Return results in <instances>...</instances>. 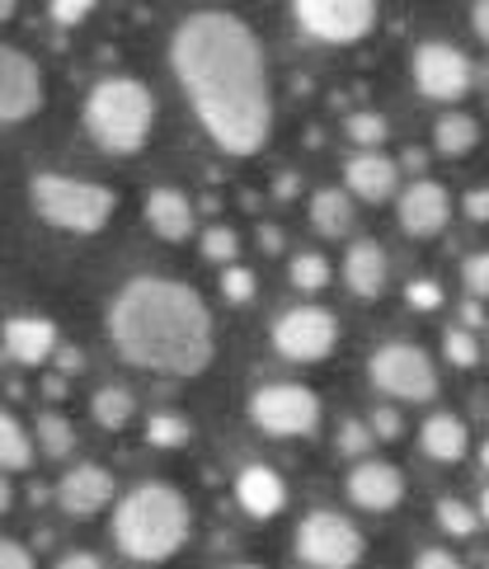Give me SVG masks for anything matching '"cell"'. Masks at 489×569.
Instances as JSON below:
<instances>
[{"mask_svg": "<svg viewBox=\"0 0 489 569\" xmlns=\"http://www.w3.org/2000/svg\"><path fill=\"white\" fill-rule=\"evenodd\" d=\"M471 19H476V24H471V29H476L480 38H489V6H485V0H480V6L471 10Z\"/></svg>", "mask_w": 489, "mask_h": 569, "instance_id": "obj_45", "label": "cell"}, {"mask_svg": "<svg viewBox=\"0 0 489 569\" xmlns=\"http://www.w3.org/2000/svg\"><path fill=\"white\" fill-rule=\"evenodd\" d=\"M292 19L306 38H316V43L349 48V43H362V38L377 29V6L372 0H297Z\"/></svg>", "mask_w": 489, "mask_h": 569, "instance_id": "obj_9", "label": "cell"}, {"mask_svg": "<svg viewBox=\"0 0 489 569\" xmlns=\"http://www.w3.org/2000/svg\"><path fill=\"white\" fill-rule=\"evenodd\" d=\"M330 259L325 254H316V250H306V254H297L292 263H288V278H292V288L297 292H306V297H316V292H325L330 288Z\"/></svg>", "mask_w": 489, "mask_h": 569, "instance_id": "obj_27", "label": "cell"}, {"mask_svg": "<svg viewBox=\"0 0 489 569\" xmlns=\"http://www.w3.org/2000/svg\"><path fill=\"white\" fill-rule=\"evenodd\" d=\"M57 569H104V560L90 556V551H71V556H61Z\"/></svg>", "mask_w": 489, "mask_h": 569, "instance_id": "obj_42", "label": "cell"}, {"mask_svg": "<svg viewBox=\"0 0 489 569\" xmlns=\"http://www.w3.org/2000/svg\"><path fill=\"white\" fill-rule=\"evenodd\" d=\"M227 569H263V565H227Z\"/></svg>", "mask_w": 489, "mask_h": 569, "instance_id": "obj_51", "label": "cell"}, {"mask_svg": "<svg viewBox=\"0 0 489 569\" xmlns=\"http://www.w3.org/2000/svg\"><path fill=\"white\" fill-rule=\"evenodd\" d=\"M396 212H400V231L405 236L433 240L447 227V217H452V198H447V189L438 184V179H415V184L400 193Z\"/></svg>", "mask_w": 489, "mask_h": 569, "instance_id": "obj_13", "label": "cell"}, {"mask_svg": "<svg viewBox=\"0 0 489 569\" xmlns=\"http://www.w3.org/2000/svg\"><path fill=\"white\" fill-rule=\"evenodd\" d=\"M221 297H227L231 307H244V301H255V273L240 269V263H227V273H221Z\"/></svg>", "mask_w": 489, "mask_h": 569, "instance_id": "obj_34", "label": "cell"}, {"mask_svg": "<svg viewBox=\"0 0 489 569\" xmlns=\"http://www.w3.org/2000/svg\"><path fill=\"white\" fill-rule=\"evenodd\" d=\"M236 254H240V236L231 227H208V231H202V259L236 263Z\"/></svg>", "mask_w": 489, "mask_h": 569, "instance_id": "obj_30", "label": "cell"}, {"mask_svg": "<svg viewBox=\"0 0 489 569\" xmlns=\"http://www.w3.org/2000/svg\"><path fill=\"white\" fill-rule=\"evenodd\" d=\"M349 499L358 508H367V513H391V508L405 499V476L400 466L391 461H358L349 471Z\"/></svg>", "mask_w": 489, "mask_h": 569, "instance_id": "obj_15", "label": "cell"}, {"mask_svg": "<svg viewBox=\"0 0 489 569\" xmlns=\"http://www.w3.org/2000/svg\"><path fill=\"white\" fill-rule=\"evenodd\" d=\"M442 353H447L452 368H476V362H480V343H476V335H466V330H447L442 335Z\"/></svg>", "mask_w": 489, "mask_h": 569, "instance_id": "obj_31", "label": "cell"}, {"mask_svg": "<svg viewBox=\"0 0 489 569\" xmlns=\"http://www.w3.org/2000/svg\"><path fill=\"white\" fill-rule=\"evenodd\" d=\"M0 569H38V565H33V556H29L19 541L0 537Z\"/></svg>", "mask_w": 489, "mask_h": 569, "instance_id": "obj_40", "label": "cell"}, {"mask_svg": "<svg viewBox=\"0 0 489 569\" xmlns=\"http://www.w3.org/2000/svg\"><path fill=\"white\" fill-rule=\"evenodd\" d=\"M362 551H367V537L358 532V522L330 513V508H316L297 527V556L311 569H358Z\"/></svg>", "mask_w": 489, "mask_h": 569, "instance_id": "obj_6", "label": "cell"}, {"mask_svg": "<svg viewBox=\"0 0 489 569\" xmlns=\"http://www.w3.org/2000/svg\"><path fill=\"white\" fill-rule=\"evenodd\" d=\"M33 461V438L14 415L0 410V471H29Z\"/></svg>", "mask_w": 489, "mask_h": 569, "instance_id": "obj_26", "label": "cell"}, {"mask_svg": "<svg viewBox=\"0 0 489 569\" xmlns=\"http://www.w3.org/2000/svg\"><path fill=\"white\" fill-rule=\"evenodd\" d=\"M259 240H263V246H269L273 254H278V246H282V236H278L273 227H263V231H259Z\"/></svg>", "mask_w": 489, "mask_h": 569, "instance_id": "obj_48", "label": "cell"}, {"mask_svg": "<svg viewBox=\"0 0 489 569\" xmlns=\"http://www.w3.org/2000/svg\"><path fill=\"white\" fill-rule=\"evenodd\" d=\"M33 438H38V452L52 457V461H67V457L76 452V429H71V419H67V415H57V410L38 415Z\"/></svg>", "mask_w": 489, "mask_h": 569, "instance_id": "obj_25", "label": "cell"}, {"mask_svg": "<svg viewBox=\"0 0 489 569\" xmlns=\"http://www.w3.org/2000/svg\"><path fill=\"white\" fill-rule=\"evenodd\" d=\"M90 410H94V423H99V429L118 433V429H128V423H132V415H137V396L128 391V386H99L94 400H90Z\"/></svg>", "mask_w": 489, "mask_h": 569, "instance_id": "obj_24", "label": "cell"}, {"mask_svg": "<svg viewBox=\"0 0 489 569\" xmlns=\"http://www.w3.org/2000/svg\"><path fill=\"white\" fill-rule=\"evenodd\" d=\"M339 343V320L325 307H292L273 325V349L292 362H320Z\"/></svg>", "mask_w": 489, "mask_h": 569, "instance_id": "obj_10", "label": "cell"}, {"mask_svg": "<svg viewBox=\"0 0 489 569\" xmlns=\"http://www.w3.org/2000/svg\"><path fill=\"white\" fill-rule=\"evenodd\" d=\"M367 377H372V386L381 396L391 400H433L438 396V368L433 358H428L423 349H415V343H381V349L367 358Z\"/></svg>", "mask_w": 489, "mask_h": 569, "instance_id": "obj_8", "label": "cell"}, {"mask_svg": "<svg viewBox=\"0 0 489 569\" xmlns=\"http://www.w3.org/2000/svg\"><path fill=\"white\" fill-rule=\"evenodd\" d=\"M343 184H349V193L362 202H386L400 189V166L381 151H358L349 166H343Z\"/></svg>", "mask_w": 489, "mask_h": 569, "instance_id": "obj_16", "label": "cell"}, {"mask_svg": "<svg viewBox=\"0 0 489 569\" xmlns=\"http://www.w3.org/2000/svg\"><path fill=\"white\" fill-rule=\"evenodd\" d=\"M156 128V99L137 76H104L86 94V132L99 151L137 156L151 141Z\"/></svg>", "mask_w": 489, "mask_h": 569, "instance_id": "obj_4", "label": "cell"}, {"mask_svg": "<svg viewBox=\"0 0 489 569\" xmlns=\"http://www.w3.org/2000/svg\"><path fill=\"white\" fill-rule=\"evenodd\" d=\"M57 368H61V377H76V372H86V353H80V349H61V343H57Z\"/></svg>", "mask_w": 489, "mask_h": 569, "instance_id": "obj_41", "label": "cell"}, {"mask_svg": "<svg viewBox=\"0 0 489 569\" xmlns=\"http://www.w3.org/2000/svg\"><path fill=\"white\" fill-rule=\"evenodd\" d=\"M170 67L202 132L227 156H259L273 137L269 57L255 29L227 10H198L170 38Z\"/></svg>", "mask_w": 489, "mask_h": 569, "instance_id": "obj_1", "label": "cell"}, {"mask_svg": "<svg viewBox=\"0 0 489 569\" xmlns=\"http://www.w3.org/2000/svg\"><path fill=\"white\" fill-rule=\"evenodd\" d=\"M423 160H428L423 151H405V166H410V170H423Z\"/></svg>", "mask_w": 489, "mask_h": 569, "instance_id": "obj_49", "label": "cell"}, {"mask_svg": "<svg viewBox=\"0 0 489 569\" xmlns=\"http://www.w3.org/2000/svg\"><path fill=\"white\" fill-rule=\"evenodd\" d=\"M250 419L273 438H311L320 429V396L297 381H269L250 396Z\"/></svg>", "mask_w": 489, "mask_h": 569, "instance_id": "obj_7", "label": "cell"}, {"mask_svg": "<svg viewBox=\"0 0 489 569\" xmlns=\"http://www.w3.org/2000/svg\"><path fill=\"white\" fill-rule=\"evenodd\" d=\"M438 527L442 532H452V537H476L480 532V513L471 503H461V499H438Z\"/></svg>", "mask_w": 489, "mask_h": 569, "instance_id": "obj_29", "label": "cell"}, {"mask_svg": "<svg viewBox=\"0 0 489 569\" xmlns=\"http://www.w3.org/2000/svg\"><path fill=\"white\" fill-rule=\"evenodd\" d=\"M189 532H193V513H189V499L174 485L147 480L122 495L113 508V546L141 565L170 560L189 541Z\"/></svg>", "mask_w": 489, "mask_h": 569, "instance_id": "obj_3", "label": "cell"}, {"mask_svg": "<svg viewBox=\"0 0 489 569\" xmlns=\"http://www.w3.org/2000/svg\"><path fill=\"white\" fill-rule=\"evenodd\" d=\"M461 325H466V335H476V330H480V325H485L480 301H466V307H461Z\"/></svg>", "mask_w": 489, "mask_h": 569, "instance_id": "obj_44", "label": "cell"}, {"mask_svg": "<svg viewBox=\"0 0 489 569\" xmlns=\"http://www.w3.org/2000/svg\"><path fill=\"white\" fill-rule=\"evenodd\" d=\"M476 147H480V123H476L471 113L452 109V113H442L438 123H433V151L438 156L461 160V156H471Z\"/></svg>", "mask_w": 489, "mask_h": 569, "instance_id": "obj_22", "label": "cell"}, {"mask_svg": "<svg viewBox=\"0 0 489 569\" xmlns=\"http://www.w3.org/2000/svg\"><path fill=\"white\" fill-rule=\"evenodd\" d=\"M349 137L358 141V147L377 151L381 141L391 137V128H386V118H381V113H353V118H349Z\"/></svg>", "mask_w": 489, "mask_h": 569, "instance_id": "obj_32", "label": "cell"}, {"mask_svg": "<svg viewBox=\"0 0 489 569\" xmlns=\"http://www.w3.org/2000/svg\"><path fill=\"white\" fill-rule=\"evenodd\" d=\"M273 189H278V198H297V174H292V170H282V179H278Z\"/></svg>", "mask_w": 489, "mask_h": 569, "instance_id": "obj_46", "label": "cell"}, {"mask_svg": "<svg viewBox=\"0 0 489 569\" xmlns=\"http://www.w3.org/2000/svg\"><path fill=\"white\" fill-rule=\"evenodd\" d=\"M236 499H240V508L250 518L269 522V518L282 513V503H288V485H282V476L273 471V466L255 461V466H244V471L236 476Z\"/></svg>", "mask_w": 489, "mask_h": 569, "instance_id": "obj_17", "label": "cell"}, {"mask_svg": "<svg viewBox=\"0 0 489 569\" xmlns=\"http://www.w3.org/2000/svg\"><path fill=\"white\" fill-rule=\"evenodd\" d=\"M57 503H61V513H71L80 522L94 518V513H104V508L113 503V476L99 461H80L76 471L61 476Z\"/></svg>", "mask_w": 489, "mask_h": 569, "instance_id": "obj_14", "label": "cell"}, {"mask_svg": "<svg viewBox=\"0 0 489 569\" xmlns=\"http://www.w3.org/2000/svg\"><path fill=\"white\" fill-rule=\"evenodd\" d=\"M419 447H423V457L452 466V461L466 457V447H471V433H466V423H461L457 415H428L423 429H419Z\"/></svg>", "mask_w": 489, "mask_h": 569, "instance_id": "obj_21", "label": "cell"}, {"mask_svg": "<svg viewBox=\"0 0 489 569\" xmlns=\"http://www.w3.org/2000/svg\"><path fill=\"white\" fill-rule=\"evenodd\" d=\"M90 10H94L90 0H52V6H48V14L57 19V24H67V29L80 24V19H90Z\"/></svg>", "mask_w": 489, "mask_h": 569, "instance_id": "obj_37", "label": "cell"}, {"mask_svg": "<svg viewBox=\"0 0 489 569\" xmlns=\"http://www.w3.org/2000/svg\"><path fill=\"white\" fill-rule=\"evenodd\" d=\"M10 503H14V490H10V480L0 476V513H10Z\"/></svg>", "mask_w": 489, "mask_h": 569, "instance_id": "obj_47", "label": "cell"}, {"mask_svg": "<svg viewBox=\"0 0 489 569\" xmlns=\"http://www.w3.org/2000/svg\"><path fill=\"white\" fill-rule=\"evenodd\" d=\"M415 569H466V565L457 560V551H442V546H423L419 560H415Z\"/></svg>", "mask_w": 489, "mask_h": 569, "instance_id": "obj_39", "label": "cell"}, {"mask_svg": "<svg viewBox=\"0 0 489 569\" xmlns=\"http://www.w3.org/2000/svg\"><path fill=\"white\" fill-rule=\"evenodd\" d=\"M109 339L128 368L160 377H202L217 353L208 301L174 278H132L109 307Z\"/></svg>", "mask_w": 489, "mask_h": 569, "instance_id": "obj_2", "label": "cell"}, {"mask_svg": "<svg viewBox=\"0 0 489 569\" xmlns=\"http://www.w3.org/2000/svg\"><path fill=\"white\" fill-rule=\"evenodd\" d=\"M6 19H14V6L10 0H0V24H6Z\"/></svg>", "mask_w": 489, "mask_h": 569, "instance_id": "obj_50", "label": "cell"}, {"mask_svg": "<svg viewBox=\"0 0 489 569\" xmlns=\"http://www.w3.org/2000/svg\"><path fill=\"white\" fill-rule=\"evenodd\" d=\"M461 273H466V292H471V301H480L489 292V254H471Z\"/></svg>", "mask_w": 489, "mask_h": 569, "instance_id": "obj_36", "label": "cell"}, {"mask_svg": "<svg viewBox=\"0 0 489 569\" xmlns=\"http://www.w3.org/2000/svg\"><path fill=\"white\" fill-rule=\"evenodd\" d=\"M405 301H410L415 311H438L442 307V288H438L433 278H415L410 292H405Z\"/></svg>", "mask_w": 489, "mask_h": 569, "instance_id": "obj_35", "label": "cell"}, {"mask_svg": "<svg viewBox=\"0 0 489 569\" xmlns=\"http://www.w3.org/2000/svg\"><path fill=\"white\" fill-rule=\"evenodd\" d=\"M466 217H471V221H485V217H489V193H485V189L466 193Z\"/></svg>", "mask_w": 489, "mask_h": 569, "instance_id": "obj_43", "label": "cell"}, {"mask_svg": "<svg viewBox=\"0 0 489 569\" xmlns=\"http://www.w3.org/2000/svg\"><path fill=\"white\" fill-rule=\"evenodd\" d=\"M415 86L423 99L457 104V99H466V90L476 86V67H471V57L452 43H419L415 48Z\"/></svg>", "mask_w": 489, "mask_h": 569, "instance_id": "obj_11", "label": "cell"}, {"mask_svg": "<svg viewBox=\"0 0 489 569\" xmlns=\"http://www.w3.org/2000/svg\"><path fill=\"white\" fill-rule=\"evenodd\" d=\"M367 429H372V442H396L405 423H400V415H396V410H377L372 419H367Z\"/></svg>", "mask_w": 489, "mask_h": 569, "instance_id": "obj_38", "label": "cell"}, {"mask_svg": "<svg viewBox=\"0 0 489 569\" xmlns=\"http://www.w3.org/2000/svg\"><path fill=\"white\" fill-rule=\"evenodd\" d=\"M343 282H349L353 297H381L386 282H391V259H386V250L377 246V240H358V246L343 254Z\"/></svg>", "mask_w": 489, "mask_h": 569, "instance_id": "obj_19", "label": "cell"}, {"mask_svg": "<svg viewBox=\"0 0 489 569\" xmlns=\"http://www.w3.org/2000/svg\"><path fill=\"white\" fill-rule=\"evenodd\" d=\"M147 227L160 240H189L193 227H198L189 193H179V189H151L147 193Z\"/></svg>", "mask_w": 489, "mask_h": 569, "instance_id": "obj_20", "label": "cell"}, {"mask_svg": "<svg viewBox=\"0 0 489 569\" xmlns=\"http://www.w3.org/2000/svg\"><path fill=\"white\" fill-rule=\"evenodd\" d=\"M147 442L151 447H189L193 442V423L183 419V415H151L147 419Z\"/></svg>", "mask_w": 489, "mask_h": 569, "instance_id": "obj_28", "label": "cell"}, {"mask_svg": "<svg viewBox=\"0 0 489 569\" xmlns=\"http://www.w3.org/2000/svg\"><path fill=\"white\" fill-rule=\"evenodd\" d=\"M311 227H316L320 236H330V240L349 236V231H353V198L339 193V189H320V193L311 198Z\"/></svg>", "mask_w": 489, "mask_h": 569, "instance_id": "obj_23", "label": "cell"}, {"mask_svg": "<svg viewBox=\"0 0 489 569\" xmlns=\"http://www.w3.org/2000/svg\"><path fill=\"white\" fill-rule=\"evenodd\" d=\"M6 353L24 368H38L57 353V325L48 316H10L6 320Z\"/></svg>", "mask_w": 489, "mask_h": 569, "instance_id": "obj_18", "label": "cell"}, {"mask_svg": "<svg viewBox=\"0 0 489 569\" xmlns=\"http://www.w3.org/2000/svg\"><path fill=\"white\" fill-rule=\"evenodd\" d=\"M48 104V80L29 52L0 43V123H29Z\"/></svg>", "mask_w": 489, "mask_h": 569, "instance_id": "obj_12", "label": "cell"}, {"mask_svg": "<svg viewBox=\"0 0 489 569\" xmlns=\"http://www.w3.org/2000/svg\"><path fill=\"white\" fill-rule=\"evenodd\" d=\"M339 452L367 461V452H372V429H367V419H343V429H339Z\"/></svg>", "mask_w": 489, "mask_h": 569, "instance_id": "obj_33", "label": "cell"}, {"mask_svg": "<svg viewBox=\"0 0 489 569\" xmlns=\"http://www.w3.org/2000/svg\"><path fill=\"white\" fill-rule=\"evenodd\" d=\"M33 212L57 231L71 236H94L109 227V217L118 208V193L94 184V179H71V174H33L29 184Z\"/></svg>", "mask_w": 489, "mask_h": 569, "instance_id": "obj_5", "label": "cell"}]
</instances>
